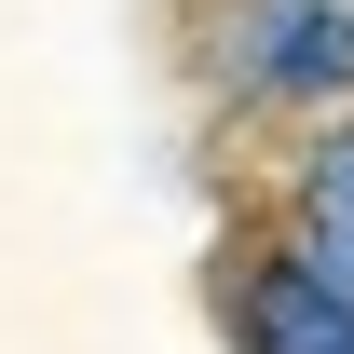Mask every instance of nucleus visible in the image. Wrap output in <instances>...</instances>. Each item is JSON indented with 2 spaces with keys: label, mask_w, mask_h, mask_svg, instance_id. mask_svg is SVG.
I'll return each instance as SVG.
<instances>
[{
  "label": "nucleus",
  "mask_w": 354,
  "mask_h": 354,
  "mask_svg": "<svg viewBox=\"0 0 354 354\" xmlns=\"http://www.w3.org/2000/svg\"><path fill=\"white\" fill-rule=\"evenodd\" d=\"M218 82L232 95H341L354 82V0H218Z\"/></svg>",
  "instance_id": "obj_1"
},
{
  "label": "nucleus",
  "mask_w": 354,
  "mask_h": 354,
  "mask_svg": "<svg viewBox=\"0 0 354 354\" xmlns=\"http://www.w3.org/2000/svg\"><path fill=\"white\" fill-rule=\"evenodd\" d=\"M245 354H354V300L313 259H259L245 272Z\"/></svg>",
  "instance_id": "obj_2"
},
{
  "label": "nucleus",
  "mask_w": 354,
  "mask_h": 354,
  "mask_svg": "<svg viewBox=\"0 0 354 354\" xmlns=\"http://www.w3.org/2000/svg\"><path fill=\"white\" fill-rule=\"evenodd\" d=\"M300 259L354 300V123H327L300 150Z\"/></svg>",
  "instance_id": "obj_3"
}]
</instances>
